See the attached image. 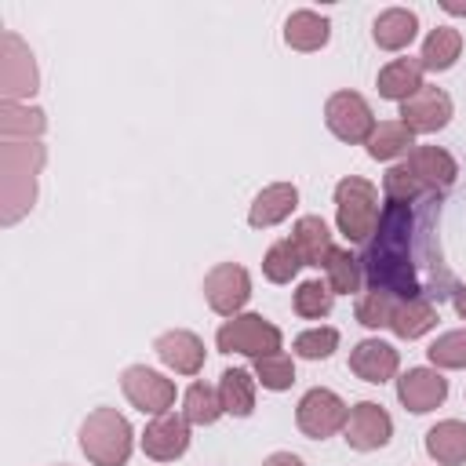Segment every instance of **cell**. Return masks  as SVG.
<instances>
[{"label": "cell", "instance_id": "2", "mask_svg": "<svg viewBox=\"0 0 466 466\" xmlns=\"http://www.w3.org/2000/svg\"><path fill=\"white\" fill-rule=\"evenodd\" d=\"M47 160L40 142H4L0 146V222L15 226L36 200V175Z\"/></svg>", "mask_w": 466, "mask_h": 466}, {"label": "cell", "instance_id": "37", "mask_svg": "<svg viewBox=\"0 0 466 466\" xmlns=\"http://www.w3.org/2000/svg\"><path fill=\"white\" fill-rule=\"evenodd\" d=\"M262 466H306V462H302L299 455H291V451H273Z\"/></svg>", "mask_w": 466, "mask_h": 466}, {"label": "cell", "instance_id": "13", "mask_svg": "<svg viewBox=\"0 0 466 466\" xmlns=\"http://www.w3.org/2000/svg\"><path fill=\"white\" fill-rule=\"evenodd\" d=\"M186 448H189V419L175 411L153 415V422L142 433V451L153 462H175L186 455Z\"/></svg>", "mask_w": 466, "mask_h": 466}, {"label": "cell", "instance_id": "21", "mask_svg": "<svg viewBox=\"0 0 466 466\" xmlns=\"http://www.w3.org/2000/svg\"><path fill=\"white\" fill-rule=\"evenodd\" d=\"M426 455L437 466H462L466 462V422L444 419L426 430Z\"/></svg>", "mask_w": 466, "mask_h": 466}, {"label": "cell", "instance_id": "25", "mask_svg": "<svg viewBox=\"0 0 466 466\" xmlns=\"http://www.w3.org/2000/svg\"><path fill=\"white\" fill-rule=\"evenodd\" d=\"M331 36V22L317 11H291L284 22V44L291 51H320Z\"/></svg>", "mask_w": 466, "mask_h": 466}, {"label": "cell", "instance_id": "8", "mask_svg": "<svg viewBox=\"0 0 466 466\" xmlns=\"http://www.w3.org/2000/svg\"><path fill=\"white\" fill-rule=\"evenodd\" d=\"M324 124H328V131L339 142H350V146L368 142L371 131H375L371 106L357 91H335V95H328V102H324Z\"/></svg>", "mask_w": 466, "mask_h": 466}, {"label": "cell", "instance_id": "9", "mask_svg": "<svg viewBox=\"0 0 466 466\" xmlns=\"http://www.w3.org/2000/svg\"><path fill=\"white\" fill-rule=\"evenodd\" d=\"M120 390H124V397L131 400V408H138L142 415H164V411H171V404H175V382L164 379L160 371L146 368V364L124 368Z\"/></svg>", "mask_w": 466, "mask_h": 466}, {"label": "cell", "instance_id": "34", "mask_svg": "<svg viewBox=\"0 0 466 466\" xmlns=\"http://www.w3.org/2000/svg\"><path fill=\"white\" fill-rule=\"evenodd\" d=\"M251 371H255V379H258L266 390H273V393L291 390V382H295V360H291L288 353H269V357H258Z\"/></svg>", "mask_w": 466, "mask_h": 466}, {"label": "cell", "instance_id": "31", "mask_svg": "<svg viewBox=\"0 0 466 466\" xmlns=\"http://www.w3.org/2000/svg\"><path fill=\"white\" fill-rule=\"evenodd\" d=\"M331 302H335V295H331L328 280H302V284L295 288V295H291V309H295L302 320H320V317H328V313H331Z\"/></svg>", "mask_w": 466, "mask_h": 466}, {"label": "cell", "instance_id": "39", "mask_svg": "<svg viewBox=\"0 0 466 466\" xmlns=\"http://www.w3.org/2000/svg\"><path fill=\"white\" fill-rule=\"evenodd\" d=\"M441 7H444L448 15H466V4H455V0H441Z\"/></svg>", "mask_w": 466, "mask_h": 466}, {"label": "cell", "instance_id": "38", "mask_svg": "<svg viewBox=\"0 0 466 466\" xmlns=\"http://www.w3.org/2000/svg\"><path fill=\"white\" fill-rule=\"evenodd\" d=\"M451 302H455V313L466 320V284L462 288H455V295H451Z\"/></svg>", "mask_w": 466, "mask_h": 466}, {"label": "cell", "instance_id": "5", "mask_svg": "<svg viewBox=\"0 0 466 466\" xmlns=\"http://www.w3.org/2000/svg\"><path fill=\"white\" fill-rule=\"evenodd\" d=\"M280 342H284L280 328L269 324L262 313H237L215 335V346L222 353H244L251 360L269 357V353H280Z\"/></svg>", "mask_w": 466, "mask_h": 466}, {"label": "cell", "instance_id": "29", "mask_svg": "<svg viewBox=\"0 0 466 466\" xmlns=\"http://www.w3.org/2000/svg\"><path fill=\"white\" fill-rule=\"evenodd\" d=\"M324 273H328L331 295H353V291H360V284H364L360 258L350 255L346 248H331V255H328V262H324Z\"/></svg>", "mask_w": 466, "mask_h": 466}, {"label": "cell", "instance_id": "11", "mask_svg": "<svg viewBox=\"0 0 466 466\" xmlns=\"http://www.w3.org/2000/svg\"><path fill=\"white\" fill-rule=\"evenodd\" d=\"M346 433V444L353 451H375V448H386L390 437H393V419L382 404L375 400H360L350 408V419L342 426Z\"/></svg>", "mask_w": 466, "mask_h": 466}, {"label": "cell", "instance_id": "24", "mask_svg": "<svg viewBox=\"0 0 466 466\" xmlns=\"http://www.w3.org/2000/svg\"><path fill=\"white\" fill-rule=\"evenodd\" d=\"M47 127L44 109L25 102H0V135L4 142H36Z\"/></svg>", "mask_w": 466, "mask_h": 466}, {"label": "cell", "instance_id": "6", "mask_svg": "<svg viewBox=\"0 0 466 466\" xmlns=\"http://www.w3.org/2000/svg\"><path fill=\"white\" fill-rule=\"evenodd\" d=\"M36 87H40V73H36L29 44L15 29H4L0 33V91H4V102H22V98L36 95Z\"/></svg>", "mask_w": 466, "mask_h": 466}, {"label": "cell", "instance_id": "36", "mask_svg": "<svg viewBox=\"0 0 466 466\" xmlns=\"http://www.w3.org/2000/svg\"><path fill=\"white\" fill-rule=\"evenodd\" d=\"M339 350V331L335 328H309L302 335H295V357L302 360H324Z\"/></svg>", "mask_w": 466, "mask_h": 466}, {"label": "cell", "instance_id": "14", "mask_svg": "<svg viewBox=\"0 0 466 466\" xmlns=\"http://www.w3.org/2000/svg\"><path fill=\"white\" fill-rule=\"evenodd\" d=\"M444 397H448V379L437 368H408L397 379V400L415 415H426V411L441 408Z\"/></svg>", "mask_w": 466, "mask_h": 466}, {"label": "cell", "instance_id": "22", "mask_svg": "<svg viewBox=\"0 0 466 466\" xmlns=\"http://www.w3.org/2000/svg\"><path fill=\"white\" fill-rule=\"evenodd\" d=\"M441 313L437 302L430 299H397L393 313H390V331L400 339H422L430 328H437Z\"/></svg>", "mask_w": 466, "mask_h": 466}, {"label": "cell", "instance_id": "30", "mask_svg": "<svg viewBox=\"0 0 466 466\" xmlns=\"http://www.w3.org/2000/svg\"><path fill=\"white\" fill-rule=\"evenodd\" d=\"M182 415L189 419V426H211L218 422L222 411V400H218V386H208V382H193L182 397Z\"/></svg>", "mask_w": 466, "mask_h": 466}, {"label": "cell", "instance_id": "17", "mask_svg": "<svg viewBox=\"0 0 466 466\" xmlns=\"http://www.w3.org/2000/svg\"><path fill=\"white\" fill-rule=\"evenodd\" d=\"M397 368H400V357H397V350H393L390 342H382V339H364V342H357L353 353H350V371H353L357 379H364V382H375V386L390 382V379L397 375Z\"/></svg>", "mask_w": 466, "mask_h": 466}, {"label": "cell", "instance_id": "1", "mask_svg": "<svg viewBox=\"0 0 466 466\" xmlns=\"http://www.w3.org/2000/svg\"><path fill=\"white\" fill-rule=\"evenodd\" d=\"M441 197L390 200L379 211V226L368 237L360 269L368 288L390 291L393 299H444L455 295L451 269L441 251Z\"/></svg>", "mask_w": 466, "mask_h": 466}, {"label": "cell", "instance_id": "15", "mask_svg": "<svg viewBox=\"0 0 466 466\" xmlns=\"http://www.w3.org/2000/svg\"><path fill=\"white\" fill-rule=\"evenodd\" d=\"M404 167L411 171V178H415L426 193H444V189H451V182H455V175H459L455 157H451L448 149H441V146H415V149L408 153Z\"/></svg>", "mask_w": 466, "mask_h": 466}, {"label": "cell", "instance_id": "28", "mask_svg": "<svg viewBox=\"0 0 466 466\" xmlns=\"http://www.w3.org/2000/svg\"><path fill=\"white\" fill-rule=\"evenodd\" d=\"M364 146H368L371 160H393V157H404L415 149V135L400 120H382V124H375V131Z\"/></svg>", "mask_w": 466, "mask_h": 466}, {"label": "cell", "instance_id": "18", "mask_svg": "<svg viewBox=\"0 0 466 466\" xmlns=\"http://www.w3.org/2000/svg\"><path fill=\"white\" fill-rule=\"evenodd\" d=\"M291 244H295V251H299V258H302V266H317V269H324V262H328V255H331V229H328V222L320 218V215H302L295 226H291V237H288Z\"/></svg>", "mask_w": 466, "mask_h": 466}, {"label": "cell", "instance_id": "27", "mask_svg": "<svg viewBox=\"0 0 466 466\" xmlns=\"http://www.w3.org/2000/svg\"><path fill=\"white\" fill-rule=\"evenodd\" d=\"M459 55H462V33L451 29V25H437V29H430V36L422 40L419 62H422V69H430V73H444V69H451V66L459 62Z\"/></svg>", "mask_w": 466, "mask_h": 466}, {"label": "cell", "instance_id": "33", "mask_svg": "<svg viewBox=\"0 0 466 466\" xmlns=\"http://www.w3.org/2000/svg\"><path fill=\"white\" fill-rule=\"evenodd\" d=\"M426 357H430V364L441 371V368H466V328H459V331H444V335H437L433 342H430V350H426Z\"/></svg>", "mask_w": 466, "mask_h": 466}, {"label": "cell", "instance_id": "10", "mask_svg": "<svg viewBox=\"0 0 466 466\" xmlns=\"http://www.w3.org/2000/svg\"><path fill=\"white\" fill-rule=\"evenodd\" d=\"M204 299L218 317H237L251 299V277L237 262H218L204 277Z\"/></svg>", "mask_w": 466, "mask_h": 466}, {"label": "cell", "instance_id": "16", "mask_svg": "<svg viewBox=\"0 0 466 466\" xmlns=\"http://www.w3.org/2000/svg\"><path fill=\"white\" fill-rule=\"evenodd\" d=\"M153 350L175 375H197L204 368V342H200V335H193L186 328H171V331L157 335Z\"/></svg>", "mask_w": 466, "mask_h": 466}, {"label": "cell", "instance_id": "4", "mask_svg": "<svg viewBox=\"0 0 466 466\" xmlns=\"http://www.w3.org/2000/svg\"><path fill=\"white\" fill-rule=\"evenodd\" d=\"M335 222L350 244H368L379 226V189L360 175H346L335 186Z\"/></svg>", "mask_w": 466, "mask_h": 466}, {"label": "cell", "instance_id": "12", "mask_svg": "<svg viewBox=\"0 0 466 466\" xmlns=\"http://www.w3.org/2000/svg\"><path fill=\"white\" fill-rule=\"evenodd\" d=\"M448 120H451V95L441 87L422 84L408 102H400V124L411 135H433L448 127Z\"/></svg>", "mask_w": 466, "mask_h": 466}, {"label": "cell", "instance_id": "32", "mask_svg": "<svg viewBox=\"0 0 466 466\" xmlns=\"http://www.w3.org/2000/svg\"><path fill=\"white\" fill-rule=\"evenodd\" d=\"M299 269H302V258H299V251H295V244L288 237L277 240V244H269V251L262 255V273L273 284H291V277Z\"/></svg>", "mask_w": 466, "mask_h": 466}, {"label": "cell", "instance_id": "35", "mask_svg": "<svg viewBox=\"0 0 466 466\" xmlns=\"http://www.w3.org/2000/svg\"><path fill=\"white\" fill-rule=\"evenodd\" d=\"M397 299L390 291H375L368 288L360 299H357V320L364 328H390V313H393Z\"/></svg>", "mask_w": 466, "mask_h": 466}, {"label": "cell", "instance_id": "3", "mask_svg": "<svg viewBox=\"0 0 466 466\" xmlns=\"http://www.w3.org/2000/svg\"><path fill=\"white\" fill-rule=\"evenodd\" d=\"M131 444V422L116 408H95L80 426V451L91 466H127Z\"/></svg>", "mask_w": 466, "mask_h": 466}, {"label": "cell", "instance_id": "26", "mask_svg": "<svg viewBox=\"0 0 466 466\" xmlns=\"http://www.w3.org/2000/svg\"><path fill=\"white\" fill-rule=\"evenodd\" d=\"M255 371H244V368H226L222 379H218V400H222V411L226 415H237V419H248L255 411Z\"/></svg>", "mask_w": 466, "mask_h": 466}, {"label": "cell", "instance_id": "7", "mask_svg": "<svg viewBox=\"0 0 466 466\" xmlns=\"http://www.w3.org/2000/svg\"><path fill=\"white\" fill-rule=\"evenodd\" d=\"M350 419V408L346 400L335 393V390H324V386H313L309 393H302L299 408H295V422L299 430L309 437V441H328L335 437Z\"/></svg>", "mask_w": 466, "mask_h": 466}, {"label": "cell", "instance_id": "20", "mask_svg": "<svg viewBox=\"0 0 466 466\" xmlns=\"http://www.w3.org/2000/svg\"><path fill=\"white\" fill-rule=\"evenodd\" d=\"M422 62L419 58H393V62H386L382 69H379V76H375V87H379V95L382 98H390V102H408L419 87H422Z\"/></svg>", "mask_w": 466, "mask_h": 466}, {"label": "cell", "instance_id": "23", "mask_svg": "<svg viewBox=\"0 0 466 466\" xmlns=\"http://www.w3.org/2000/svg\"><path fill=\"white\" fill-rule=\"evenodd\" d=\"M415 33H419V18H415V11H408V7H386V11L371 22V40H375L382 51H400V47H408V44L415 40Z\"/></svg>", "mask_w": 466, "mask_h": 466}, {"label": "cell", "instance_id": "19", "mask_svg": "<svg viewBox=\"0 0 466 466\" xmlns=\"http://www.w3.org/2000/svg\"><path fill=\"white\" fill-rule=\"evenodd\" d=\"M295 204H299V189H295L291 182H273V186H266V189L251 200L248 222H251L255 229H269V226L284 222V218L295 211Z\"/></svg>", "mask_w": 466, "mask_h": 466}]
</instances>
